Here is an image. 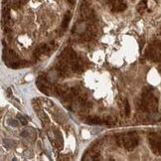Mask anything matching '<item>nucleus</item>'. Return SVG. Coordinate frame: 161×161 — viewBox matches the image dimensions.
Here are the masks:
<instances>
[{"label": "nucleus", "instance_id": "1", "mask_svg": "<svg viewBox=\"0 0 161 161\" xmlns=\"http://www.w3.org/2000/svg\"><path fill=\"white\" fill-rule=\"evenodd\" d=\"M137 108L143 112L154 113L158 108V98L153 94V89L150 87H144L141 94V100L137 101Z\"/></svg>", "mask_w": 161, "mask_h": 161}, {"label": "nucleus", "instance_id": "2", "mask_svg": "<svg viewBox=\"0 0 161 161\" xmlns=\"http://www.w3.org/2000/svg\"><path fill=\"white\" fill-rule=\"evenodd\" d=\"M138 135L135 132H129L125 135H118V142L119 145H123L124 148H126L127 150H132L138 145Z\"/></svg>", "mask_w": 161, "mask_h": 161}, {"label": "nucleus", "instance_id": "3", "mask_svg": "<svg viewBox=\"0 0 161 161\" xmlns=\"http://www.w3.org/2000/svg\"><path fill=\"white\" fill-rule=\"evenodd\" d=\"M145 56L153 62H161V42H153L146 50Z\"/></svg>", "mask_w": 161, "mask_h": 161}, {"label": "nucleus", "instance_id": "4", "mask_svg": "<svg viewBox=\"0 0 161 161\" xmlns=\"http://www.w3.org/2000/svg\"><path fill=\"white\" fill-rule=\"evenodd\" d=\"M49 47L48 45H45V44H42V45H40L39 47H37V48L35 49L34 51V55L37 58H39L40 56H42V55L46 54V53H49Z\"/></svg>", "mask_w": 161, "mask_h": 161}, {"label": "nucleus", "instance_id": "5", "mask_svg": "<svg viewBox=\"0 0 161 161\" xmlns=\"http://www.w3.org/2000/svg\"><path fill=\"white\" fill-rule=\"evenodd\" d=\"M72 70L74 73H77V74H80L84 71V66L83 63L80 60L75 61L74 63L72 64Z\"/></svg>", "mask_w": 161, "mask_h": 161}, {"label": "nucleus", "instance_id": "6", "mask_svg": "<svg viewBox=\"0 0 161 161\" xmlns=\"http://www.w3.org/2000/svg\"><path fill=\"white\" fill-rule=\"evenodd\" d=\"M87 122L90 124H101L102 122H104V120L101 118H98V116H90V118L87 119Z\"/></svg>", "mask_w": 161, "mask_h": 161}, {"label": "nucleus", "instance_id": "7", "mask_svg": "<svg viewBox=\"0 0 161 161\" xmlns=\"http://www.w3.org/2000/svg\"><path fill=\"white\" fill-rule=\"evenodd\" d=\"M123 104H124V113H125L126 116H129V115H130V105L128 104V101H127L126 98L123 101Z\"/></svg>", "mask_w": 161, "mask_h": 161}, {"label": "nucleus", "instance_id": "8", "mask_svg": "<svg viewBox=\"0 0 161 161\" xmlns=\"http://www.w3.org/2000/svg\"><path fill=\"white\" fill-rule=\"evenodd\" d=\"M38 115H39L40 119H41L43 122H49L48 118H47V115H46L43 111H38Z\"/></svg>", "mask_w": 161, "mask_h": 161}, {"label": "nucleus", "instance_id": "9", "mask_svg": "<svg viewBox=\"0 0 161 161\" xmlns=\"http://www.w3.org/2000/svg\"><path fill=\"white\" fill-rule=\"evenodd\" d=\"M18 118H19V120H20L21 124H23V125H26V124L28 123L27 119L25 118L23 115H18Z\"/></svg>", "mask_w": 161, "mask_h": 161}, {"label": "nucleus", "instance_id": "10", "mask_svg": "<svg viewBox=\"0 0 161 161\" xmlns=\"http://www.w3.org/2000/svg\"><path fill=\"white\" fill-rule=\"evenodd\" d=\"M9 123H10V125H12V126H17L18 125V122H16V120H13V119H10L9 122H8Z\"/></svg>", "mask_w": 161, "mask_h": 161}, {"label": "nucleus", "instance_id": "11", "mask_svg": "<svg viewBox=\"0 0 161 161\" xmlns=\"http://www.w3.org/2000/svg\"><path fill=\"white\" fill-rule=\"evenodd\" d=\"M21 135H22V136H23V137H25V136H27V135H28V133H27V131H24V132H23V133H22Z\"/></svg>", "mask_w": 161, "mask_h": 161}]
</instances>
